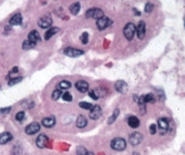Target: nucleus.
Returning a JSON list of instances; mask_svg holds the SVG:
<instances>
[{
	"label": "nucleus",
	"mask_w": 185,
	"mask_h": 155,
	"mask_svg": "<svg viewBox=\"0 0 185 155\" xmlns=\"http://www.w3.org/2000/svg\"><path fill=\"white\" fill-rule=\"evenodd\" d=\"M136 30V25L135 24H133V23L126 24L124 29H123V35H124V37L127 40L131 41L132 39L134 38V36H135Z\"/></svg>",
	"instance_id": "1"
},
{
	"label": "nucleus",
	"mask_w": 185,
	"mask_h": 155,
	"mask_svg": "<svg viewBox=\"0 0 185 155\" xmlns=\"http://www.w3.org/2000/svg\"><path fill=\"white\" fill-rule=\"evenodd\" d=\"M111 147L113 150H118V151H121V150H123L126 147V142L122 138H116L114 140H112V143H111Z\"/></svg>",
	"instance_id": "2"
},
{
	"label": "nucleus",
	"mask_w": 185,
	"mask_h": 155,
	"mask_svg": "<svg viewBox=\"0 0 185 155\" xmlns=\"http://www.w3.org/2000/svg\"><path fill=\"white\" fill-rule=\"evenodd\" d=\"M64 53L66 56L70 57H80L84 54V52L82 50H79V49H76V48H72V47H67L65 49Z\"/></svg>",
	"instance_id": "3"
},
{
	"label": "nucleus",
	"mask_w": 185,
	"mask_h": 155,
	"mask_svg": "<svg viewBox=\"0 0 185 155\" xmlns=\"http://www.w3.org/2000/svg\"><path fill=\"white\" fill-rule=\"evenodd\" d=\"M111 24H112V20L109 18L102 17V18L98 19V21H97V27H98V29L99 31H103L106 28H108Z\"/></svg>",
	"instance_id": "4"
},
{
	"label": "nucleus",
	"mask_w": 185,
	"mask_h": 155,
	"mask_svg": "<svg viewBox=\"0 0 185 155\" xmlns=\"http://www.w3.org/2000/svg\"><path fill=\"white\" fill-rule=\"evenodd\" d=\"M86 17L87 18H92V19H99L102 17H104V13L101 9H89L86 13Z\"/></svg>",
	"instance_id": "5"
},
{
	"label": "nucleus",
	"mask_w": 185,
	"mask_h": 155,
	"mask_svg": "<svg viewBox=\"0 0 185 155\" xmlns=\"http://www.w3.org/2000/svg\"><path fill=\"white\" fill-rule=\"evenodd\" d=\"M142 140H143V135L140 132H134L129 137V142L134 146L138 145Z\"/></svg>",
	"instance_id": "6"
},
{
	"label": "nucleus",
	"mask_w": 185,
	"mask_h": 155,
	"mask_svg": "<svg viewBox=\"0 0 185 155\" xmlns=\"http://www.w3.org/2000/svg\"><path fill=\"white\" fill-rule=\"evenodd\" d=\"M40 125L38 123H32L30 125H28L27 126H26L25 128V132L26 134H28V135H34L35 133H37L39 130H40Z\"/></svg>",
	"instance_id": "7"
},
{
	"label": "nucleus",
	"mask_w": 185,
	"mask_h": 155,
	"mask_svg": "<svg viewBox=\"0 0 185 155\" xmlns=\"http://www.w3.org/2000/svg\"><path fill=\"white\" fill-rule=\"evenodd\" d=\"M52 20L51 17H50V16H47V15L42 17V18L39 19V21H38V25L40 26L41 28H43V29L49 28L50 26L52 25Z\"/></svg>",
	"instance_id": "8"
},
{
	"label": "nucleus",
	"mask_w": 185,
	"mask_h": 155,
	"mask_svg": "<svg viewBox=\"0 0 185 155\" xmlns=\"http://www.w3.org/2000/svg\"><path fill=\"white\" fill-rule=\"evenodd\" d=\"M158 124V130H160V134H165L168 131V128H169V123L167 121V119L165 118H160L158 119L157 121Z\"/></svg>",
	"instance_id": "9"
},
{
	"label": "nucleus",
	"mask_w": 185,
	"mask_h": 155,
	"mask_svg": "<svg viewBox=\"0 0 185 155\" xmlns=\"http://www.w3.org/2000/svg\"><path fill=\"white\" fill-rule=\"evenodd\" d=\"M101 108L99 106V105H94L92 106V108L90 109V112H89V117L93 120H96L98 118L100 117L101 115Z\"/></svg>",
	"instance_id": "10"
},
{
	"label": "nucleus",
	"mask_w": 185,
	"mask_h": 155,
	"mask_svg": "<svg viewBox=\"0 0 185 155\" xmlns=\"http://www.w3.org/2000/svg\"><path fill=\"white\" fill-rule=\"evenodd\" d=\"M47 143H48V138H47L45 135H43V134H41V135L37 138V140H36V145H37L38 148H40V149H44V148H46Z\"/></svg>",
	"instance_id": "11"
},
{
	"label": "nucleus",
	"mask_w": 185,
	"mask_h": 155,
	"mask_svg": "<svg viewBox=\"0 0 185 155\" xmlns=\"http://www.w3.org/2000/svg\"><path fill=\"white\" fill-rule=\"evenodd\" d=\"M155 102V96L152 94V93H148V94H146L144 96H141L138 102L140 105H145L146 102Z\"/></svg>",
	"instance_id": "12"
},
{
	"label": "nucleus",
	"mask_w": 185,
	"mask_h": 155,
	"mask_svg": "<svg viewBox=\"0 0 185 155\" xmlns=\"http://www.w3.org/2000/svg\"><path fill=\"white\" fill-rule=\"evenodd\" d=\"M136 33H137V37L139 39H143L146 35V23L145 21H140L137 28H136Z\"/></svg>",
	"instance_id": "13"
},
{
	"label": "nucleus",
	"mask_w": 185,
	"mask_h": 155,
	"mask_svg": "<svg viewBox=\"0 0 185 155\" xmlns=\"http://www.w3.org/2000/svg\"><path fill=\"white\" fill-rule=\"evenodd\" d=\"M76 88L77 89L78 91L80 92H86L89 90V84L85 81H78L76 83Z\"/></svg>",
	"instance_id": "14"
},
{
	"label": "nucleus",
	"mask_w": 185,
	"mask_h": 155,
	"mask_svg": "<svg viewBox=\"0 0 185 155\" xmlns=\"http://www.w3.org/2000/svg\"><path fill=\"white\" fill-rule=\"evenodd\" d=\"M115 89L121 93H125L127 91V84L123 81H119L115 83Z\"/></svg>",
	"instance_id": "15"
},
{
	"label": "nucleus",
	"mask_w": 185,
	"mask_h": 155,
	"mask_svg": "<svg viewBox=\"0 0 185 155\" xmlns=\"http://www.w3.org/2000/svg\"><path fill=\"white\" fill-rule=\"evenodd\" d=\"M12 140V135L9 132H4L0 134V144L3 145L8 142H9Z\"/></svg>",
	"instance_id": "16"
},
{
	"label": "nucleus",
	"mask_w": 185,
	"mask_h": 155,
	"mask_svg": "<svg viewBox=\"0 0 185 155\" xmlns=\"http://www.w3.org/2000/svg\"><path fill=\"white\" fill-rule=\"evenodd\" d=\"M42 124L45 127H52L56 125V119L54 117H45L42 119Z\"/></svg>",
	"instance_id": "17"
},
{
	"label": "nucleus",
	"mask_w": 185,
	"mask_h": 155,
	"mask_svg": "<svg viewBox=\"0 0 185 155\" xmlns=\"http://www.w3.org/2000/svg\"><path fill=\"white\" fill-rule=\"evenodd\" d=\"M29 41L34 43H37L39 41H41V37H40V34L37 31H32L29 33Z\"/></svg>",
	"instance_id": "18"
},
{
	"label": "nucleus",
	"mask_w": 185,
	"mask_h": 155,
	"mask_svg": "<svg viewBox=\"0 0 185 155\" xmlns=\"http://www.w3.org/2000/svg\"><path fill=\"white\" fill-rule=\"evenodd\" d=\"M21 22H22V17L20 14H15L9 20V24L13 25V26L20 25Z\"/></svg>",
	"instance_id": "19"
},
{
	"label": "nucleus",
	"mask_w": 185,
	"mask_h": 155,
	"mask_svg": "<svg viewBox=\"0 0 185 155\" xmlns=\"http://www.w3.org/2000/svg\"><path fill=\"white\" fill-rule=\"evenodd\" d=\"M87 124H88V121H87V119H86V117L84 115H79L77 117V119H76V125L79 128L85 127L87 126Z\"/></svg>",
	"instance_id": "20"
},
{
	"label": "nucleus",
	"mask_w": 185,
	"mask_h": 155,
	"mask_svg": "<svg viewBox=\"0 0 185 155\" xmlns=\"http://www.w3.org/2000/svg\"><path fill=\"white\" fill-rule=\"evenodd\" d=\"M128 124L132 128H136L140 125V121L136 116H131L128 119Z\"/></svg>",
	"instance_id": "21"
},
{
	"label": "nucleus",
	"mask_w": 185,
	"mask_h": 155,
	"mask_svg": "<svg viewBox=\"0 0 185 155\" xmlns=\"http://www.w3.org/2000/svg\"><path fill=\"white\" fill-rule=\"evenodd\" d=\"M59 32V29L57 27H55V28H50L49 30H47V32L45 33L44 34V38L45 40H49L52 36H54L56 33H57Z\"/></svg>",
	"instance_id": "22"
},
{
	"label": "nucleus",
	"mask_w": 185,
	"mask_h": 155,
	"mask_svg": "<svg viewBox=\"0 0 185 155\" xmlns=\"http://www.w3.org/2000/svg\"><path fill=\"white\" fill-rule=\"evenodd\" d=\"M69 10L73 15H76L78 14L79 10H80V4L79 3H74L69 7Z\"/></svg>",
	"instance_id": "23"
},
{
	"label": "nucleus",
	"mask_w": 185,
	"mask_h": 155,
	"mask_svg": "<svg viewBox=\"0 0 185 155\" xmlns=\"http://www.w3.org/2000/svg\"><path fill=\"white\" fill-rule=\"evenodd\" d=\"M35 45H36V43H32V42L27 40V41H24V42H23V43H22V48H23L24 50H29V49L33 48Z\"/></svg>",
	"instance_id": "24"
},
{
	"label": "nucleus",
	"mask_w": 185,
	"mask_h": 155,
	"mask_svg": "<svg viewBox=\"0 0 185 155\" xmlns=\"http://www.w3.org/2000/svg\"><path fill=\"white\" fill-rule=\"evenodd\" d=\"M59 87H60L61 90H68L71 87V83L69 81H62L59 83Z\"/></svg>",
	"instance_id": "25"
},
{
	"label": "nucleus",
	"mask_w": 185,
	"mask_h": 155,
	"mask_svg": "<svg viewBox=\"0 0 185 155\" xmlns=\"http://www.w3.org/2000/svg\"><path fill=\"white\" fill-rule=\"evenodd\" d=\"M79 106H80L81 108L83 109H87V110H90L92 108V105L88 102H79Z\"/></svg>",
	"instance_id": "26"
},
{
	"label": "nucleus",
	"mask_w": 185,
	"mask_h": 155,
	"mask_svg": "<svg viewBox=\"0 0 185 155\" xmlns=\"http://www.w3.org/2000/svg\"><path fill=\"white\" fill-rule=\"evenodd\" d=\"M62 96V91H61V90H56L54 92H52V100H58L60 97Z\"/></svg>",
	"instance_id": "27"
},
{
	"label": "nucleus",
	"mask_w": 185,
	"mask_h": 155,
	"mask_svg": "<svg viewBox=\"0 0 185 155\" xmlns=\"http://www.w3.org/2000/svg\"><path fill=\"white\" fill-rule=\"evenodd\" d=\"M22 81V77H18V78H14V79H11L8 82L9 86H13L17 83H19Z\"/></svg>",
	"instance_id": "28"
},
{
	"label": "nucleus",
	"mask_w": 185,
	"mask_h": 155,
	"mask_svg": "<svg viewBox=\"0 0 185 155\" xmlns=\"http://www.w3.org/2000/svg\"><path fill=\"white\" fill-rule=\"evenodd\" d=\"M119 115V110L118 109H116L114 112H113V115L110 117V119H109V124H112V123H113L115 120H116V118H117V116Z\"/></svg>",
	"instance_id": "29"
},
{
	"label": "nucleus",
	"mask_w": 185,
	"mask_h": 155,
	"mask_svg": "<svg viewBox=\"0 0 185 155\" xmlns=\"http://www.w3.org/2000/svg\"><path fill=\"white\" fill-rule=\"evenodd\" d=\"M88 153V150L84 147H78L76 150V155H86Z\"/></svg>",
	"instance_id": "30"
},
{
	"label": "nucleus",
	"mask_w": 185,
	"mask_h": 155,
	"mask_svg": "<svg viewBox=\"0 0 185 155\" xmlns=\"http://www.w3.org/2000/svg\"><path fill=\"white\" fill-rule=\"evenodd\" d=\"M62 98H63V100L64 101H66V102H71L72 101V95L68 92V91H66V92H65L63 95H62Z\"/></svg>",
	"instance_id": "31"
},
{
	"label": "nucleus",
	"mask_w": 185,
	"mask_h": 155,
	"mask_svg": "<svg viewBox=\"0 0 185 155\" xmlns=\"http://www.w3.org/2000/svg\"><path fill=\"white\" fill-rule=\"evenodd\" d=\"M80 40H81V42H82L83 44L88 43V42H89V34H88V33H84L81 35Z\"/></svg>",
	"instance_id": "32"
},
{
	"label": "nucleus",
	"mask_w": 185,
	"mask_h": 155,
	"mask_svg": "<svg viewBox=\"0 0 185 155\" xmlns=\"http://www.w3.org/2000/svg\"><path fill=\"white\" fill-rule=\"evenodd\" d=\"M89 96H90L93 100H98L99 97V93H97V91H96L95 90H91V91H89Z\"/></svg>",
	"instance_id": "33"
},
{
	"label": "nucleus",
	"mask_w": 185,
	"mask_h": 155,
	"mask_svg": "<svg viewBox=\"0 0 185 155\" xmlns=\"http://www.w3.org/2000/svg\"><path fill=\"white\" fill-rule=\"evenodd\" d=\"M153 8H154V5L152 3H146V5L145 6V11L146 13H150L153 10Z\"/></svg>",
	"instance_id": "34"
},
{
	"label": "nucleus",
	"mask_w": 185,
	"mask_h": 155,
	"mask_svg": "<svg viewBox=\"0 0 185 155\" xmlns=\"http://www.w3.org/2000/svg\"><path fill=\"white\" fill-rule=\"evenodd\" d=\"M24 117H25V113H24L23 111L18 112V113L16 115V119H17L18 121H22V120L24 119Z\"/></svg>",
	"instance_id": "35"
},
{
	"label": "nucleus",
	"mask_w": 185,
	"mask_h": 155,
	"mask_svg": "<svg viewBox=\"0 0 185 155\" xmlns=\"http://www.w3.org/2000/svg\"><path fill=\"white\" fill-rule=\"evenodd\" d=\"M149 131H150V133H151L152 135L156 134V126L154 125V124H152V125L150 126V127H149Z\"/></svg>",
	"instance_id": "36"
},
{
	"label": "nucleus",
	"mask_w": 185,
	"mask_h": 155,
	"mask_svg": "<svg viewBox=\"0 0 185 155\" xmlns=\"http://www.w3.org/2000/svg\"><path fill=\"white\" fill-rule=\"evenodd\" d=\"M11 110V107H6V108H0V115L8 114Z\"/></svg>",
	"instance_id": "37"
},
{
	"label": "nucleus",
	"mask_w": 185,
	"mask_h": 155,
	"mask_svg": "<svg viewBox=\"0 0 185 155\" xmlns=\"http://www.w3.org/2000/svg\"><path fill=\"white\" fill-rule=\"evenodd\" d=\"M18 71V68L17 67H14V68L11 70V72H10V73H17Z\"/></svg>",
	"instance_id": "38"
},
{
	"label": "nucleus",
	"mask_w": 185,
	"mask_h": 155,
	"mask_svg": "<svg viewBox=\"0 0 185 155\" xmlns=\"http://www.w3.org/2000/svg\"><path fill=\"white\" fill-rule=\"evenodd\" d=\"M86 155H93V153H92V152H89V151H88V153H87Z\"/></svg>",
	"instance_id": "39"
},
{
	"label": "nucleus",
	"mask_w": 185,
	"mask_h": 155,
	"mask_svg": "<svg viewBox=\"0 0 185 155\" xmlns=\"http://www.w3.org/2000/svg\"><path fill=\"white\" fill-rule=\"evenodd\" d=\"M184 25H185V17H184Z\"/></svg>",
	"instance_id": "40"
}]
</instances>
